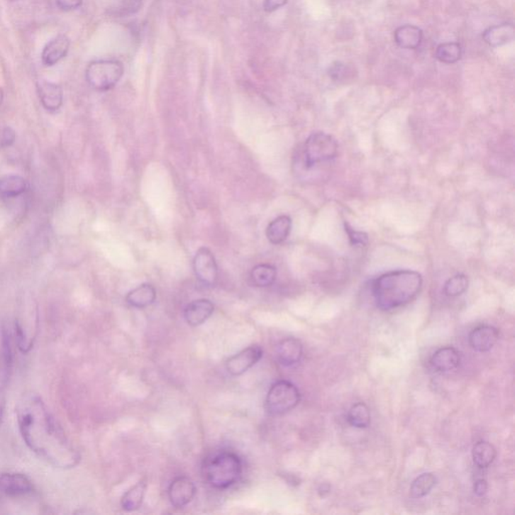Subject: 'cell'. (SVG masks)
Listing matches in <instances>:
<instances>
[{
	"label": "cell",
	"mask_w": 515,
	"mask_h": 515,
	"mask_svg": "<svg viewBox=\"0 0 515 515\" xmlns=\"http://www.w3.org/2000/svg\"><path fill=\"white\" fill-rule=\"evenodd\" d=\"M16 417L26 446L43 460L62 469L74 468L80 463L81 454L37 394H26L21 399Z\"/></svg>",
	"instance_id": "1"
},
{
	"label": "cell",
	"mask_w": 515,
	"mask_h": 515,
	"mask_svg": "<svg viewBox=\"0 0 515 515\" xmlns=\"http://www.w3.org/2000/svg\"><path fill=\"white\" fill-rule=\"evenodd\" d=\"M422 286V275L418 272L392 271L375 279L372 283V295L377 306L387 311L415 299Z\"/></svg>",
	"instance_id": "2"
},
{
	"label": "cell",
	"mask_w": 515,
	"mask_h": 515,
	"mask_svg": "<svg viewBox=\"0 0 515 515\" xmlns=\"http://www.w3.org/2000/svg\"><path fill=\"white\" fill-rule=\"evenodd\" d=\"M242 473V460L233 452H218L206 459L203 465L204 480L216 489L232 487L240 480Z\"/></svg>",
	"instance_id": "3"
},
{
	"label": "cell",
	"mask_w": 515,
	"mask_h": 515,
	"mask_svg": "<svg viewBox=\"0 0 515 515\" xmlns=\"http://www.w3.org/2000/svg\"><path fill=\"white\" fill-rule=\"evenodd\" d=\"M124 74V65L117 60H97L86 69L89 85L100 92L112 90Z\"/></svg>",
	"instance_id": "4"
},
{
	"label": "cell",
	"mask_w": 515,
	"mask_h": 515,
	"mask_svg": "<svg viewBox=\"0 0 515 515\" xmlns=\"http://www.w3.org/2000/svg\"><path fill=\"white\" fill-rule=\"evenodd\" d=\"M298 387L288 380H278L272 384L266 398V409L271 415H283L300 403Z\"/></svg>",
	"instance_id": "5"
},
{
	"label": "cell",
	"mask_w": 515,
	"mask_h": 515,
	"mask_svg": "<svg viewBox=\"0 0 515 515\" xmlns=\"http://www.w3.org/2000/svg\"><path fill=\"white\" fill-rule=\"evenodd\" d=\"M338 144L336 139L324 132H315L305 142V167L311 168L319 163L333 160L338 155Z\"/></svg>",
	"instance_id": "6"
},
{
	"label": "cell",
	"mask_w": 515,
	"mask_h": 515,
	"mask_svg": "<svg viewBox=\"0 0 515 515\" xmlns=\"http://www.w3.org/2000/svg\"><path fill=\"white\" fill-rule=\"evenodd\" d=\"M194 271L196 278L204 285H215L218 278L216 258L208 248H201L194 258Z\"/></svg>",
	"instance_id": "7"
},
{
	"label": "cell",
	"mask_w": 515,
	"mask_h": 515,
	"mask_svg": "<svg viewBox=\"0 0 515 515\" xmlns=\"http://www.w3.org/2000/svg\"><path fill=\"white\" fill-rule=\"evenodd\" d=\"M263 358L261 346L251 345L240 350L237 355L231 356L226 362L228 372L233 377H239L254 367Z\"/></svg>",
	"instance_id": "8"
},
{
	"label": "cell",
	"mask_w": 515,
	"mask_h": 515,
	"mask_svg": "<svg viewBox=\"0 0 515 515\" xmlns=\"http://www.w3.org/2000/svg\"><path fill=\"white\" fill-rule=\"evenodd\" d=\"M196 494V487L194 481L187 476H179L173 479L168 487V498L173 506L182 509L192 502Z\"/></svg>",
	"instance_id": "9"
},
{
	"label": "cell",
	"mask_w": 515,
	"mask_h": 515,
	"mask_svg": "<svg viewBox=\"0 0 515 515\" xmlns=\"http://www.w3.org/2000/svg\"><path fill=\"white\" fill-rule=\"evenodd\" d=\"M33 484L28 476L21 473L0 475V493L9 497H25L33 492Z\"/></svg>",
	"instance_id": "10"
},
{
	"label": "cell",
	"mask_w": 515,
	"mask_h": 515,
	"mask_svg": "<svg viewBox=\"0 0 515 515\" xmlns=\"http://www.w3.org/2000/svg\"><path fill=\"white\" fill-rule=\"evenodd\" d=\"M38 98L43 107L49 112H57L64 103V91L59 84L48 80H40L37 83Z\"/></svg>",
	"instance_id": "11"
},
{
	"label": "cell",
	"mask_w": 515,
	"mask_h": 515,
	"mask_svg": "<svg viewBox=\"0 0 515 515\" xmlns=\"http://www.w3.org/2000/svg\"><path fill=\"white\" fill-rule=\"evenodd\" d=\"M498 339H499V331L494 326H478L469 334V344L478 353H487L492 350Z\"/></svg>",
	"instance_id": "12"
},
{
	"label": "cell",
	"mask_w": 515,
	"mask_h": 515,
	"mask_svg": "<svg viewBox=\"0 0 515 515\" xmlns=\"http://www.w3.org/2000/svg\"><path fill=\"white\" fill-rule=\"evenodd\" d=\"M71 40L66 35H59L52 38L43 48L42 62L45 67H52L68 55Z\"/></svg>",
	"instance_id": "13"
},
{
	"label": "cell",
	"mask_w": 515,
	"mask_h": 515,
	"mask_svg": "<svg viewBox=\"0 0 515 515\" xmlns=\"http://www.w3.org/2000/svg\"><path fill=\"white\" fill-rule=\"evenodd\" d=\"M215 311V305L208 299H199L190 302L184 309V319L190 326L204 324Z\"/></svg>",
	"instance_id": "14"
},
{
	"label": "cell",
	"mask_w": 515,
	"mask_h": 515,
	"mask_svg": "<svg viewBox=\"0 0 515 515\" xmlns=\"http://www.w3.org/2000/svg\"><path fill=\"white\" fill-rule=\"evenodd\" d=\"M302 356L303 345L299 339L285 338L277 346V358L279 362L285 367H292L299 362Z\"/></svg>",
	"instance_id": "15"
},
{
	"label": "cell",
	"mask_w": 515,
	"mask_h": 515,
	"mask_svg": "<svg viewBox=\"0 0 515 515\" xmlns=\"http://www.w3.org/2000/svg\"><path fill=\"white\" fill-rule=\"evenodd\" d=\"M460 353L452 346L442 348L436 351L431 358V365L440 372H448L456 370L460 365Z\"/></svg>",
	"instance_id": "16"
},
{
	"label": "cell",
	"mask_w": 515,
	"mask_h": 515,
	"mask_svg": "<svg viewBox=\"0 0 515 515\" xmlns=\"http://www.w3.org/2000/svg\"><path fill=\"white\" fill-rule=\"evenodd\" d=\"M394 40L402 49L416 50L423 40V31L418 26L406 25L394 31Z\"/></svg>",
	"instance_id": "17"
},
{
	"label": "cell",
	"mask_w": 515,
	"mask_h": 515,
	"mask_svg": "<svg viewBox=\"0 0 515 515\" xmlns=\"http://www.w3.org/2000/svg\"><path fill=\"white\" fill-rule=\"evenodd\" d=\"M514 26L511 23H502L491 26L483 33L482 38L490 47L497 48L511 43L514 40Z\"/></svg>",
	"instance_id": "18"
},
{
	"label": "cell",
	"mask_w": 515,
	"mask_h": 515,
	"mask_svg": "<svg viewBox=\"0 0 515 515\" xmlns=\"http://www.w3.org/2000/svg\"><path fill=\"white\" fill-rule=\"evenodd\" d=\"M292 228L290 216H280L269 223L266 230L267 239L273 245H280L288 239Z\"/></svg>",
	"instance_id": "19"
},
{
	"label": "cell",
	"mask_w": 515,
	"mask_h": 515,
	"mask_svg": "<svg viewBox=\"0 0 515 515\" xmlns=\"http://www.w3.org/2000/svg\"><path fill=\"white\" fill-rule=\"evenodd\" d=\"M156 299V290L150 284H142L130 291L126 296V302L134 308L150 306Z\"/></svg>",
	"instance_id": "20"
},
{
	"label": "cell",
	"mask_w": 515,
	"mask_h": 515,
	"mask_svg": "<svg viewBox=\"0 0 515 515\" xmlns=\"http://www.w3.org/2000/svg\"><path fill=\"white\" fill-rule=\"evenodd\" d=\"M28 184L23 177L6 175L0 177V196L13 199L25 194Z\"/></svg>",
	"instance_id": "21"
},
{
	"label": "cell",
	"mask_w": 515,
	"mask_h": 515,
	"mask_svg": "<svg viewBox=\"0 0 515 515\" xmlns=\"http://www.w3.org/2000/svg\"><path fill=\"white\" fill-rule=\"evenodd\" d=\"M146 489H148V483L145 481H139L136 485L130 488L121 499V506L125 511H134L141 506L143 503L144 497H145Z\"/></svg>",
	"instance_id": "22"
},
{
	"label": "cell",
	"mask_w": 515,
	"mask_h": 515,
	"mask_svg": "<svg viewBox=\"0 0 515 515\" xmlns=\"http://www.w3.org/2000/svg\"><path fill=\"white\" fill-rule=\"evenodd\" d=\"M277 269L270 264H261L254 267L250 274V280L255 287H269L275 282Z\"/></svg>",
	"instance_id": "23"
},
{
	"label": "cell",
	"mask_w": 515,
	"mask_h": 515,
	"mask_svg": "<svg viewBox=\"0 0 515 515\" xmlns=\"http://www.w3.org/2000/svg\"><path fill=\"white\" fill-rule=\"evenodd\" d=\"M497 449L489 442L480 441L474 445L472 457L474 463L479 468H487L497 458Z\"/></svg>",
	"instance_id": "24"
},
{
	"label": "cell",
	"mask_w": 515,
	"mask_h": 515,
	"mask_svg": "<svg viewBox=\"0 0 515 515\" xmlns=\"http://www.w3.org/2000/svg\"><path fill=\"white\" fill-rule=\"evenodd\" d=\"M437 484V478L433 473H423L418 476L411 483L410 497L411 498H422L429 494L431 490Z\"/></svg>",
	"instance_id": "25"
},
{
	"label": "cell",
	"mask_w": 515,
	"mask_h": 515,
	"mask_svg": "<svg viewBox=\"0 0 515 515\" xmlns=\"http://www.w3.org/2000/svg\"><path fill=\"white\" fill-rule=\"evenodd\" d=\"M348 421L353 427L365 429L370 425V411L363 403H358L351 406L348 414Z\"/></svg>",
	"instance_id": "26"
},
{
	"label": "cell",
	"mask_w": 515,
	"mask_h": 515,
	"mask_svg": "<svg viewBox=\"0 0 515 515\" xmlns=\"http://www.w3.org/2000/svg\"><path fill=\"white\" fill-rule=\"evenodd\" d=\"M461 45L458 43H442L436 50V57L444 64H455L461 59Z\"/></svg>",
	"instance_id": "27"
},
{
	"label": "cell",
	"mask_w": 515,
	"mask_h": 515,
	"mask_svg": "<svg viewBox=\"0 0 515 515\" xmlns=\"http://www.w3.org/2000/svg\"><path fill=\"white\" fill-rule=\"evenodd\" d=\"M469 281L464 274H457L445 283L444 293L448 297H458L466 292Z\"/></svg>",
	"instance_id": "28"
},
{
	"label": "cell",
	"mask_w": 515,
	"mask_h": 515,
	"mask_svg": "<svg viewBox=\"0 0 515 515\" xmlns=\"http://www.w3.org/2000/svg\"><path fill=\"white\" fill-rule=\"evenodd\" d=\"M142 0H121L117 7V14L120 16H130L140 11Z\"/></svg>",
	"instance_id": "29"
},
{
	"label": "cell",
	"mask_w": 515,
	"mask_h": 515,
	"mask_svg": "<svg viewBox=\"0 0 515 515\" xmlns=\"http://www.w3.org/2000/svg\"><path fill=\"white\" fill-rule=\"evenodd\" d=\"M345 232L348 233L350 238V244L356 245V247H365L368 244V236L365 233L358 232L353 230L348 223H344Z\"/></svg>",
	"instance_id": "30"
},
{
	"label": "cell",
	"mask_w": 515,
	"mask_h": 515,
	"mask_svg": "<svg viewBox=\"0 0 515 515\" xmlns=\"http://www.w3.org/2000/svg\"><path fill=\"white\" fill-rule=\"evenodd\" d=\"M16 139V131L11 127L6 126L0 129V148H11Z\"/></svg>",
	"instance_id": "31"
},
{
	"label": "cell",
	"mask_w": 515,
	"mask_h": 515,
	"mask_svg": "<svg viewBox=\"0 0 515 515\" xmlns=\"http://www.w3.org/2000/svg\"><path fill=\"white\" fill-rule=\"evenodd\" d=\"M57 7L62 11H72L83 6V0H55Z\"/></svg>",
	"instance_id": "32"
},
{
	"label": "cell",
	"mask_w": 515,
	"mask_h": 515,
	"mask_svg": "<svg viewBox=\"0 0 515 515\" xmlns=\"http://www.w3.org/2000/svg\"><path fill=\"white\" fill-rule=\"evenodd\" d=\"M346 74H348V68L341 62H336L329 69V76L336 81L341 80L346 76Z\"/></svg>",
	"instance_id": "33"
},
{
	"label": "cell",
	"mask_w": 515,
	"mask_h": 515,
	"mask_svg": "<svg viewBox=\"0 0 515 515\" xmlns=\"http://www.w3.org/2000/svg\"><path fill=\"white\" fill-rule=\"evenodd\" d=\"M288 0H265L264 9L266 13H273L287 4Z\"/></svg>",
	"instance_id": "34"
},
{
	"label": "cell",
	"mask_w": 515,
	"mask_h": 515,
	"mask_svg": "<svg viewBox=\"0 0 515 515\" xmlns=\"http://www.w3.org/2000/svg\"><path fill=\"white\" fill-rule=\"evenodd\" d=\"M473 489L474 493H475L477 497H484L488 491L487 481H486L485 479H478V480L476 481L475 484H474Z\"/></svg>",
	"instance_id": "35"
},
{
	"label": "cell",
	"mask_w": 515,
	"mask_h": 515,
	"mask_svg": "<svg viewBox=\"0 0 515 515\" xmlns=\"http://www.w3.org/2000/svg\"><path fill=\"white\" fill-rule=\"evenodd\" d=\"M4 409H6V389L0 387V425L4 419Z\"/></svg>",
	"instance_id": "36"
},
{
	"label": "cell",
	"mask_w": 515,
	"mask_h": 515,
	"mask_svg": "<svg viewBox=\"0 0 515 515\" xmlns=\"http://www.w3.org/2000/svg\"><path fill=\"white\" fill-rule=\"evenodd\" d=\"M319 492L320 497H326V495H328L329 493H331V486H329L328 484H322L321 486H320Z\"/></svg>",
	"instance_id": "37"
},
{
	"label": "cell",
	"mask_w": 515,
	"mask_h": 515,
	"mask_svg": "<svg viewBox=\"0 0 515 515\" xmlns=\"http://www.w3.org/2000/svg\"><path fill=\"white\" fill-rule=\"evenodd\" d=\"M4 90H2L1 88H0V106H1L2 102H4Z\"/></svg>",
	"instance_id": "38"
},
{
	"label": "cell",
	"mask_w": 515,
	"mask_h": 515,
	"mask_svg": "<svg viewBox=\"0 0 515 515\" xmlns=\"http://www.w3.org/2000/svg\"><path fill=\"white\" fill-rule=\"evenodd\" d=\"M11 1H16V0H11Z\"/></svg>",
	"instance_id": "39"
}]
</instances>
